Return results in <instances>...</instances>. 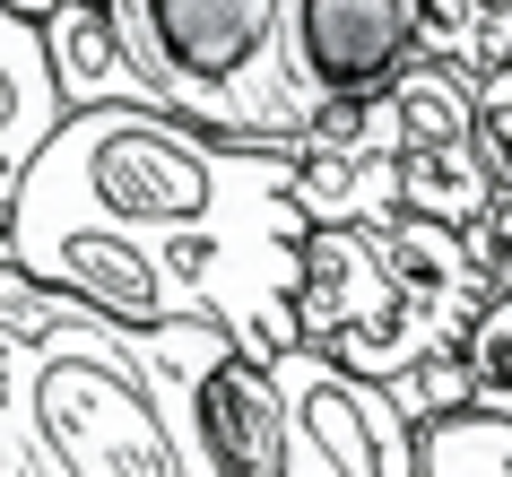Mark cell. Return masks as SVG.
<instances>
[{
	"mask_svg": "<svg viewBox=\"0 0 512 477\" xmlns=\"http://www.w3.org/2000/svg\"><path fill=\"white\" fill-rule=\"evenodd\" d=\"M296 157L148 105L70 113L0 217V261L122 330L209 321L243 356L296 347Z\"/></svg>",
	"mask_w": 512,
	"mask_h": 477,
	"instance_id": "6da1fadb",
	"label": "cell"
},
{
	"mask_svg": "<svg viewBox=\"0 0 512 477\" xmlns=\"http://www.w3.org/2000/svg\"><path fill=\"white\" fill-rule=\"evenodd\" d=\"M209 321L122 330L0 261V460L27 477H217L200 451L191 382Z\"/></svg>",
	"mask_w": 512,
	"mask_h": 477,
	"instance_id": "7a4b0ae2",
	"label": "cell"
},
{
	"mask_svg": "<svg viewBox=\"0 0 512 477\" xmlns=\"http://www.w3.org/2000/svg\"><path fill=\"white\" fill-rule=\"evenodd\" d=\"M486 304V269L460 226L374 217V226H304L296 243V347L365 382H408L452 365Z\"/></svg>",
	"mask_w": 512,
	"mask_h": 477,
	"instance_id": "3957f363",
	"label": "cell"
},
{
	"mask_svg": "<svg viewBox=\"0 0 512 477\" xmlns=\"http://www.w3.org/2000/svg\"><path fill=\"white\" fill-rule=\"evenodd\" d=\"M296 157V209L304 226H374V217H434L478 226L495 183L469 122V79L408 61L374 105H339L287 148Z\"/></svg>",
	"mask_w": 512,
	"mask_h": 477,
	"instance_id": "277c9868",
	"label": "cell"
},
{
	"mask_svg": "<svg viewBox=\"0 0 512 477\" xmlns=\"http://www.w3.org/2000/svg\"><path fill=\"white\" fill-rule=\"evenodd\" d=\"M113 35L174 122L235 148H296L322 113L287 61V0H105Z\"/></svg>",
	"mask_w": 512,
	"mask_h": 477,
	"instance_id": "5b68a950",
	"label": "cell"
},
{
	"mask_svg": "<svg viewBox=\"0 0 512 477\" xmlns=\"http://www.w3.org/2000/svg\"><path fill=\"white\" fill-rule=\"evenodd\" d=\"M278 408H287V477H417V417L391 382L339 373L313 347L270 356Z\"/></svg>",
	"mask_w": 512,
	"mask_h": 477,
	"instance_id": "8992f818",
	"label": "cell"
},
{
	"mask_svg": "<svg viewBox=\"0 0 512 477\" xmlns=\"http://www.w3.org/2000/svg\"><path fill=\"white\" fill-rule=\"evenodd\" d=\"M287 61L313 113L374 105L417 61V0H287Z\"/></svg>",
	"mask_w": 512,
	"mask_h": 477,
	"instance_id": "52a82bcc",
	"label": "cell"
},
{
	"mask_svg": "<svg viewBox=\"0 0 512 477\" xmlns=\"http://www.w3.org/2000/svg\"><path fill=\"white\" fill-rule=\"evenodd\" d=\"M191 417H200V451L217 477H287V408L261 356L217 347L191 382Z\"/></svg>",
	"mask_w": 512,
	"mask_h": 477,
	"instance_id": "ba28073f",
	"label": "cell"
},
{
	"mask_svg": "<svg viewBox=\"0 0 512 477\" xmlns=\"http://www.w3.org/2000/svg\"><path fill=\"white\" fill-rule=\"evenodd\" d=\"M35 35H44V61H53V87L70 113H105V105H157V87L131 70V53H122V35H113L105 0H44L35 9Z\"/></svg>",
	"mask_w": 512,
	"mask_h": 477,
	"instance_id": "9c48e42d",
	"label": "cell"
},
{
	"mask_svg": "<svg viewBox=\"0 0 512 477\" xmlns=\"http://www.w3.org/2000/svg\"><path fill=\"white\" fill-rule=\"evenodd\" d=\"M61 122H70V105H61V87H53V61H44L35 18L0 9V217H9L27 165L44 157V139H53Z\"/></svg>",
	"mask_w": 512,
	"mask_h": 477,
	"instance_id": "30bf717a",
	"label": "cell"
},
{
	"mask_svg": "<svg viewBox=\"0 0 512 477\" xmlns=\"http://www.w3.org/2000/svg\"><path fill=\"white\" fill-rule=\"evenodd\" d=\"M417 61L478 87L512 61V0H417Z\"/></svg>",
	"mask_w": 512,
	"mask_h": 477,
	"instance_id": "8fae6325",
	"label": "cell"
},
{
	"mask_svg": "<svg viewBox=\"0 0 512 477\" xmlns=\"http://www.w3.org/2000/svg\"><path fill=\"white\" fill-rule=\"evenodd\" d=\"M417 477H512V408L469 399L417 425Z\"/></svg>",
	"mask_w": 512,
	"mask_h": 477,
	"instance_id": "7c38bea8",
	"label": "cell"
},
{
	"mask_svg": "<svg viewBox=\"0 0 512 477\" xmlns=\"http://www.w3.org/2000/svg\"><path fill=\"white\" fill-rule=\"evenodd\" d=\"M460 382H469V399H495V408H512V295H486L478 321H469V339H460ZM460 399V408H469Z\"/></svg>",
	"mask_w": 512,
	"mask_h": 477,
	"instance_id": "4fadbf2b",
	"label": "cell"
},
{
	"mask_svg": "<svg viewBox=\"0 0 512 477\" xmlns=\"http://www.w3.org/2000/svg\"><path fill=\"white\" fill-rule=\"evenodd\" d=\"M469 122H478V157H486V183L512 191V61L504 70H486L469 87Z\"/></svg>",
	"mask_w": 512,
	"mask_h": 477,
	"instance_id": "5bb4252c",
	"label": "cell"
},
{
	"mask_svg": "<svg viewBox=\"0 0 512 477\" xmlns=\"http://www.w3.org/2000/svg\"><path fill=\"white\" fill-rule=\"evenodd\" d=\"M469 252H478V269H486V295H512V191L486 200V217L469 226Z\"/></svg>",
	"mask_w": 512,
	"mask_h": 477,
	"instance_id": "9a60e30c",
	"label": "cell"
},
{
	"mask_svg": "<svg viewBox=\"0 0 512 477\" xmlns=\"http://www.w3.org/2000/svg\"><path fill=\"white\" fill-rule=\"evenodd\" d=\"M0 9H18V18H35V9H44V0H0Z\"/></svg>",
	"mask_w": 512,
	"mask_h": 477,
	"instance_id": "2e32d148",
	"label": "cell"
},
{
	"mask_svg": "<svg viewBox=\"0 0 512 477\" xmlns=\"http://www.w3.org/2000/svg\"><path fill=\"white\" fill-rule=\"evenodd\" d=\"M0 477H27V469H9V460H0Z\"/></svg>",
	"mask_w": 512,
	"mask_h": 477,
	"instance_id": "e0dca14e",
	"label": "cell"
}]
</instances>
